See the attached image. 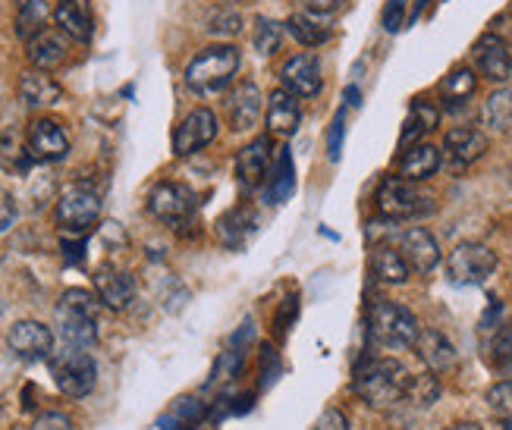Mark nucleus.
Listing matches in <instances>:
<instances>
[{"label":"nucleus","mask_w":512,"mask_h":430,"mask_svg":"<svg viewBox=\"0 0 512 430\" xmlns=\"http://www.w3.org/2000/svg\"><path fill=\"white\" fill-rule=\"evenodd\" d=\"M406 387L409 374L393 358H371L352 374V393L368 402L371 409H393L396 402H403Z\"/></svg>","instance_id":"1"},{"label":"nucleus","mask_w":512,"mask_h":430,"mask_svg":"<svg viewBox=\"0 0 512 430\" xmlns=\"http://www.w3.org/2000/svg\"><path fill=\"white\" fill-rule=\"evenodd\" d=\"M242 54L236 44H211L186 66V85L195 95H220L239 76Z\"/></svg>","instance_id":"2"},{"label":"nucleus","mask_w":512,"mask_h":430,"mask_svg":"<svg viewBox=\"0 0 512 430\" xmlns=\"http://www.w3.org/2000/svg\"><path fill=\"white\" fill-rule=\"evenodd\" d=\"M98 302L85 289H66L57 305V327L63 346L92 349L98 343Z\"/></svg>","instance_id":"3"},{"label":"nucleus","mask_w":512,"mask_h":430,"mask_svg":"<svg viewBox=\"0 0 512 430\" xmlns=\"http://www.w3.org/2000/svg\"><path fill=\"white\" fill-rule=\"evenodd\" d=\"M368 333L381 349H409L421 333L415 314L390 299H377L368 308Z\"/></svg>","instance_id":"4"},{"label":"nucleus","mask_w":512,"mask_h":430,"mask_svg":"<svg viewBox=\"0 0 512 430\" xmlns=\"http://www.w3.org/2000/svg\"><path fill=\"white\" fill-rule=\"evenodd\" d=\"M51 377L57 383V390L70 399H85L88 393L95 390L98 383V365L95 358L88 355L85 349H73L63 346V352L51 355Z\"/></svg>","instance_id":"5"},{"label":"nucleus","mask_w":512,"mask_h":430,"mask_svg":"<svg viewBox=\"0 0 512 430\" xmlns=\"http://www.w3.org/2000/svg\"><path fill=\"white\" fill-rule=\"evenodd\" d=\"M377 211L387 220H412V217H425L434 211V198L418 192L412 179L403 176H387L381 186H377Z\"/></svg>","instance_id":"6"},{"label":"nucleus","mask_w":512,"mask_h":430,"mask_svg":"<svg viewBox=\"0 0 512 430\" xmlns=\"http://www.w3.org/2000/svg\"><path fill=\"white\" fill-rule=\"evenodd\" d=\"M101 220V195L92 186H66L57 201V226L66 236H85Z\"/></svg>","instance_id":"7"},{"label":"nucleus","mask_w":512,"mask_h":430,"mask_svg":"<svg viewBox=\"0 0 512 430\" xmlns=\"http://www.w3.org/2000/svg\"><path fill=\"white\" fill-rule=\"evenodd\" d=\"M497 270V255L481 242H459L447 258V277L456 286H478Z\"/></svg>","instance_id":"8"},{"label":"nucleus","mask_w":512,"mask_h":430,"mask_svg":"<svg viewBox=\"0 0 512 430\" xmlns=\"http://www.w3.org/2000/svg\"><path fill=\"white\" fill-rule=\"evenodd\" d=\"M148 211L173 230H183L195 220V195L180 183H161L148 195Z\"/></svg>","instance_id":"9"},{"label":"nucleus","mask_w":512,"mask_h":430,"mask_svg":"<svg viewBox=\"0 0 512 430\" xmlns=\"http://www.w3.org/2000/svg\"><path fill=\"white\" fill-rule=\"evenodd\" d=\"M217 139V113L208 107H198L180 120V126L173 129V154L189 157L195 151L208 148Z\"/></svg>","instance_id":"10"},{"label":"nucleus","mask_w":512,"mask_h":430,"mask_svg":"<svg viewBox=\"0 0 512 430\" xmlns=\"http://www.w3.org/2000/svg\"><path fill=\"white\" fill-rule=\"evenodd\" d=\"M26 148H29V154H32V161L57 164V161H63L66 154H70V135H66V129H63L57 120H51V117H38V120H32V126H29Z\"/></svg>","instance_id":"11"},{"label":"nucleus","mask_w":512,"mask_h":430,"mask_svg":"<svg viewBox=\"0 0 512 430\" xmlns=\"http://www.w3.org/2000/svg\"><path fill=\"white\" fill-rule=\"evenodd\" d=\"M280 82L286 92H293L299 101L305 98H318L321 88H324V79H321V60L315 54H296L283 63L280 70Z\"/></svg>","instance_id":"12"},{"label":"nucleus","mask_w":512,"mask_h":430,"mask_svg":"<svg viewBox=\"0 0 512 430\" xmlns=\"http://www.w3.org/2000/svg\"><path fill=\"white\" fill-rule=\"evenodd\" d=\"M7 346L22 361H44L54 352V333L38 321H19L7 333Z\"/></svg>","instance_id":"13"},{"label":"nucleus","mask_w":512,"mask_h":430,"mask_svg":"<svg viewBox=\"0 0 512 430\" xmlns=\"http://www.w3.org/2000/svg\"><path fill=\"white\" fill-rule=\"evenodd\" d=\"M475 66H478V73L487 79V82H506L512 76V51H509V44L494 35V32H487L475 41Z\"/></svg>","instance_id":"14"},{"label":"nucleus","mask_w":512,"mask_h":430,"mask_svg":"<svg viewBox=\"0 0 512 430\" xmlns=\"http://www.w3.org/2000/svg\"><path fill=\"white\" fill-rule=\"evenodd\" d=\"M396 248L403 252L409 267L418 270V274H431V270L440 264V245L425 230V226H409V230L399 233L396 236Z\"/></svg>","instance_id":"15"},{"label":"nucleus","mask_w":512,"mask_h":430,"mask_svg":"<svg viewBox=\"0 0 512 430\" xmlns=\"http://www.w3.org/2000/svg\"><path fill=\"white\" fill-rule=\"evenodd\" d=\"M271 154H274L271 135H258V139H252L236 154V179L242 189H258L264 183L267 167H271Z\"/></svg>","instance_id":"16"},{"label":"nucleus","mask_w":512,"mask_h":430,"mask_svg":"<svg viewBox=\"0 0 512 430\" xmlns=\"http://www.w3.org/2000/svg\"><path fill=\"white\" fill-rule=\"evenodd\" d=\"M302 126V107L299 98L286 88H277L267 98V132L277 135V139H293Z\"/></svg>","instance_id":"17"},{"label":"nucleus","mask_w":512,"mask_h":430,"mask_svg":"<svg viewBox=\"0 0 512 430\" xmlns=\"http://www.w3.org/2000/svg\"><path fill=\"white\" fill-rule=\"evenodd\" d=\"M26 44H29V63L41 73H54L70 60V38L60 29H44Z\"/></svg>","instance_id":"18"},{"label":"nucleus","mask_w":512,"mask_h":430,"mask_svg":"<svg viewBox=\"0 0 512 430\" xmlns=\"http://www.w3.org/2000/svg\"><path fill=\"white\" fill-rule=\"evenodd\" d=\"M261 92H258V85L255 82H239L230 98H227V113H230V126L236 132H249L258 126L261 120Z\"/></svg>","instance_id":"19"},{"label":"nucleus","mask_w":512,"mask_h":430,"mask_svg":"<svg viewBox=\"0 0 512 430\" xmlns=\"http://www.w3.org/2000/svg\"><path fill=\"white\" fill-rule=\"evenodd\" d=\"M95 292L101 305L114 308V311H123L132 305L136 299V280H132L126 270H117V267H101L95 274Z\"/></svg>","instance_id":"20"},{"label":"nucleus","mask_w":512,"mask_h":430,"mask_svg":"<svg viewBox=\"0 0 512 430\" xmlns=\"http://www.w3.org/2000/svg\"><path fill=\"white\" fill-rule=\"evenodd\" d=\"M54 19H57V29L73 41L85 44L95 35V13H92V4H88V0H60L54 10Z\"/></svg>","instance_id":"21"},{"label":"nucleus","mask_w":512,"mask_h":430,"mask_svg":"<svg viewBox=\"0 0 512 430\" xmlns=\"http://www.w3.org/2000/svg\"><path fill=\"white\" fill-rule=\"evenodd\" d=\"M443 151L456 167H469L487 151V135L475 126H456L443 135Z\"/></svg>","instance_id":"22"},{"label":"nucleus","mask_w":512,"mask_h":430,"mask_svg":"<svg viewBox=\"0 0 512 430\" xmlns=\"http://www.w3.org/2000/svg\"><path fill=\"white\" fill-rule=\"evenodd\" d=\"M415 352H418V358L425 361L428 365V371H450L453 365H456V346L450 343L447 336H443L440 330H421L418 333V339H415V346H412Z\"/></svg>","instance_id":"23"},{"label":"nucleus","mask_w":512,"mask_h":430,"mask_svg":"<svg viewBox=\"0 0 512 430\" xmlns=\"http://www.w3.org/2000/svg\"><path fill=\"white\" fill-rule=\"evenodd\" d=\"M19 98L29 110H44V107H54L63 98V88L48 73L29 70V73H22V79H19Z\"/></svg>","instance_id":"24"},{"label":"nucleus","mask_w":512,"mask_h":430,"mask_svg":"<svg viewBox=\"0 0 512 430\" xmlns=\"http://www.w3.org/2000/svg\"><path fill=\"white\" fill-rule=\"evenodd\" d=\"M437 123H440V107H437L434 101H428V98L412 101L409 117H406V123H403V135H399V148L406 151V148L418 145L428 132L437 129Z\"/></svg>","instance_id":"25"},{"label":"nucleus","mask_w":512,"mask_h":430,"mask_svg":"<svg viewBox=\"0 0 512 430\" xmlns=\"http://www.w3.org/2000/svg\"><path fill=\"white\" fill-rule=\"evenodd\" d=\"M437 170H440V148L425 145V142L406 148L396 164V173L403 179H412V183H421V179L434 176Z\"/></svg>","instance_id":"26"},{"label":"nucleus","mask_w":512,"mask_h":430,"mask_svg":"<svg viewBox=\"0 0 512 430\" xmlns=\"http://www.w3.org/2000/svg\"><path fill=\"white\" fill-rule=\"evenodd\" d=\"M208 412H211V405L198 402L192 396H183L170 405V412L158 421V427L161 430H195V427H205L211 421Z\"/></svg>","instance_id":"27"},{"label":"nucleus","mask_w":512,"mask_h":430,"mask_svg":"<svg viewBox=\"0 0 512 430\" xmlns=\"http://www.w3.org/2000/svg\"><path fill=\"white\" fill-rule=\"evenodd\" d=\"M371 274L381 280V283L399 286V283L409 280L412 267H409V261L403 258V252H399V248H393V245H377L374 252H371Z\"/></svg>","instance_id":"28"},{"label":"nucleus","mask_w":512,"mask_h":430,"mask_svg":"<svg viewBox=\"0 0 512 430\" xmlns=\"http://www.w3.org/2000/svg\"><path fill=\"white\" fill-rule=\"evenodd\" d=\"M286 32L293 35L302 48H321V44H327L333 38V29L321 19V13H308V10L289 16L286 19Z\"/></svg>","instance_id":"29"},{"label":"nucleus","mask_w":512,"mask_h":430,"mask_svg":"<svg viewBox=\"0 0 512 430\" xmlns=\"http://www.w3.org/2000/svg\"><path fill=\"white\" fill-rule=\"evenodd\" d=\"M475 88H478L475 70H469V66H456V70L447 73V76H443V82H440L443 107H447V110H459L465 101L475 95Z\"/></svg>","instance_id":"30"},{"label":"nucleus","mask_w":512,"mask_h":430,"mask_svg":"<svg viewBox=\"0 0 512 430\" xmlns=\"http://www.w3.org/2000/svg\"><path fill=\"white\" fill-rule=\"evenodd\" d=\"M48 16H51L48 0H19V4H16L13 29H16V35L22 41H32L38 32L48 29Z\"/></svg>","instance_id":"31"},{"label":"nucleus","mask_w":512,"mask_h":430,"mask_svg":"<svg viewBox=\"0 0 512 430\" xmlns=\"http://www.w3.org/2000/svg\"><path fill=\"white\" fill-rule=\"evenodd\" d=\"M481 126L491 132H509L512 129V85H503L484 101L481 107Z\"/></svg>","instance_id":"32"},{"label":"nucleus","mask_w":512,"mask_h":430,"mask_svg":"<svg viewBox=\"0 0 512 430\" xmlns=\"http://www.w3.org/2000/svg\"><path fill=\"white\" fill-rule=\"evenodd\" d=\"M255 226H258V220H255V214L249 208H236V211L220 217L217 233H220V242H224L227 248H242Z\"/></svg>","instance_id":"33"},{"label":"nucleus","mask_w":512,"mask_h":430,"mask_svg":"<svg viewBox=\"0 0 512 430\" xmlns=\"http://www.w3.org/2000/svg\"><path fill=\"white\" fill-rule=\"evenodd\" d=\"M293 189H296V167H293V157H289L286 148H280L274 176L267 179V198H271V205H283V201H286L289 195H293Z\"/></svg>","instance_id":"34"},{"label":"nucleus","mask_w":512,"mask_h":430,"mask_svg":"<svg viewBox=\"0 0 512 430\" xmlns=\"http://www.w3.org/2000/svg\"><path fill=\"white\" fill-rule=\"evenodd\" d=\"M440 399V380L434 374H418V377H409V387H406V396L403 402L415 405V409H431V405Z\"/></svg>","instance_id":"35"},{"label":"nucleus","mask_w":512,"mask_h":430,"mask_svg":"<svg viewBox=\"0 0 512 430\" xmlns=\"http://www.w3.org/2000/svg\"><path fill=\"white\" fill-rule=\"evenodd\" d=\"M280 41H283V26L267 16H258L255 26H252V44L261 57H271L280 51Z\"/></svg>","instance_id":"36"},{"label":"nucleus","mask_w":512,"mask_h":430,"mask_svg":"<svg viewBox=\"0 0 512 430\" xmlns=\"http://www.w3.org/2000/svg\"><path fill=\"white\" fill-rule=\"evenodd\" d=\"M32 164L29 148H22L13 132H0V167L4 170H26Z\"/></svg>","instance_id":"37"},{"label":"nucleus","mask_w":512,"mask_h":430,"mask_svg":"<svg viewBox=\"0 0 512 430\" xmlns=\"http://www.w3.org/2000/svg\"><path fill=\"white\" fill-rule=\"evenodd\" d=\"M487 409H491V415L500 424H509L512 421V380L494 383L491 393H487Z\"/></svg>","instance_id":"38"},{"label":"nucleus","mask_w":512,"mask_h":430,"mask_svg":"<svg viewBox=\"0 0 512 430\" xmlns=\"http://www.w3.org/2000/svg\"><path fill=\"white\" fill-rule=\"evenodd\" d=\"M242 361H246V352L242 349H227L224 355L217 358V365H214V374H211V380H208V387H220V383H230V380H236L239 377V371H242Z\"/></svg>","instance_id":"39"},{"label":"nucleus","mask_w":512,"mask_h":430,"mask_svg":"<svg viewBox=\"0 0 512 430\" xmlns=\"http://www.w3.org/2000/svg\"><path fill=\"white\" fill-rule=\"evenodd\" d=\"M239 26H242L239 13H230V10H217L208 19V32L217 35V38H233L239 32Z\"/></svg>","instance_id":"40"},{"label":"nucleus","mask_w":512,"mask_h":430,"mask_svg":"<svg viewBox=\"0 0 512 430\" xmlns=\"http://www.w3.org/2000/svg\"><path fill=\"white\" fill-rule=\"evenodd\" d=\"M406 7H409V0H387V7H384V29L387 32H399L406 26Z\"/></svg>","instance_id":"41"},{"label":"nucleus","mask_w":512,"mask_h":430,"mask_svg":"<svg viewBox=\"0 0 512 430\" xmlns=\"http://www.w3.org/2000/svg\"><path fill=\"white\" fill-rule=\"evenodd\" d=\"M343 135H346V120H343V113H337V120L330 123V135H327V154H330V161H333V164L340 161Z\"/></svg>","instance_id":"42"},{"label":"nucleus","mask_w":512,"mask_h":430,"mask_svg":"<svg viewBox=\"0 0 512 430\" xmlns=\"http://www.w3.org/2000/svg\"><path fill=\"white\" fill-rule=\"evenodd\" d=\"M280 377V355L274 349L261 352V387H274Z\"/></svg>","instance_id":"43"},{"label":"nucleus","mask_w":512,"mask_h":430,"mask_svg":"<svg viewBox=\"0 0 512 430\" xmlns=\"http://www.w3.org/2000/svg\"><path fill=\"white\" fill-rule=\"evenodd\" d=\"M296 314H299V299H296V296L283 299V305H280V314H277V321H274V330H277V336H280V339L286 336V330H289V327H293Z\"/></svg>","instance_id":"44"},{"label":"nucleus","mask_w":512,"mask_h":430,"mask_svg":"<svg viewBox=\"0 0 512 430\" xmlns=\"http://www.w3.org/2000/svg\"><path fill=\"white\" fill-rule=\"evenodd\" d=\"M32 430H73V421L66 418L63 412H44L35 418Z\"/></svg>","instance_id":"45"},{"label":"nucleus","mask_w":512,"mask_h":430,"mask_svg":"<svg viewBox=\"0 0 512 430\" xmlns=\"http://www.w3.org/2000/svg\"><path fill=\"white\" fill-rule=\"evenodd\" d=\"M13 223H16V198L7 189H0V233H7Z\"/></svg>","instance_id":"46"},{"label":"nucleus","mask_w":512,"mask_h":430,"mask_svg":"<svg viewBox=\"0 0 512 430\" xmlns=\"http://www.w3.org/2000/svg\"><path fill=\"white\" fill-rule=\"evenodd\" d=\"M315 430H349V418L340 409H327L315 421Z\"/></svg>","instance_id":"47"},{"label":"nucleus","mask_w":512,"mask_h":430,"mask_svg":"<svg viewBox=\"0 0 512 430\" xmlns=\"http://www.w3.org/2000/svg\"><path fill=\"white\" fill-rule=\"evenodd\" d=\"M85 242H82V236H76V239H63V258L70 261V264H79L85 255Z\"/></svg>","instance_id":"48"},{"label":"nucleus","mask_w":512,"mask_h":430,"mask_svg":"<svg viewBox=\"0 0 512 430\" xmlns=\"http://www.w3.org/2000/svg\"><path fill=\"white\" fill-rule=\"evenodd\" d=\"M302 7L308 10V13H321V16H327V13H333L340 7V0H302Z\"/></svg>","instance_id":"49"},{"label":"nucleus","mask_w":512,"mask_h":430,"mask_svg":"<svg viewBox=\"0 0 512 430\" xmlns=\"http://www.w3.org/2000/svg\"><path fill=\"white\" fill-rule=\"evenodd\" d=\"M450 430H481L478 424H472V421H462V424H453Z\"/></svg>","instance_id":"50"},{"label":"nucleus","mask_w":512,"mask_h":430,"mask_svg":"<svg viewBox=\"0 0 512 430\" xmlns=\"http://www.w3.org/2000/svg\"><path fill=\"white\" fill-rule=\"evenodd\" d=\"M346 98H349V104H359V88H349Z\"/></svg>","instance_id":"51"},{"label":"nucleus","mask_w":512,"mask_h":430,"mask_svg":"<svg viewBox=\"0 0 512 430\" xmlns=\"http://www.w3.org/2000/svg\"><path fill=\"white\" fill-rule=\"evenodd\" d=\"M503 427H506V430H512V421H509V424H503Z\"/></svg>","instance_id":"52"},{"label":"nucleus","mask_w":512,"mask_h":430,"mask_svg":"<svg viewBox=\"0 0 512 430\" xmlns=\"http://www.w3.org/2000/svg\"><path fill=\"white\" fill-rule=\"evenodd\" d=\"M509 51H512V44H509Z\"/></svg>","instance_id":"53"},{"label":"nucleus","mask_w":512,"mask_h":430,"mask_svg":"<svg viewBox=\"0 0 512 430\" xmlns=\"http://www.w3.org/2000/svg\"><path fill=\"white\" fill-rule=\"evenodd\" d=\"M0 415H4V412H0Z\"/></svg>","instance_id":"54"}]
</instances>
